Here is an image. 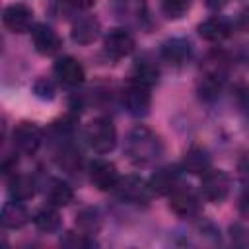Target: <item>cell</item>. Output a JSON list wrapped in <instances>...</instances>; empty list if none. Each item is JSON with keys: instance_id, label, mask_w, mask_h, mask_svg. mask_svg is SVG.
Here are the masks:
<instances>
[{"instance_id": "obj_8", "label": "cell", "mask_w": 249, "mask_h": 249, "mask_svg": "<svg viewBox=\"0 0 249 249\" xmlns=\"http://www.w3.org/2000/svg\"><path fill=\"white\" fill-rule=\"evenodd\" d=\"M89 181L99 191H115L117 183L121 181V175L115 163L107 160H95L89 163Z\"/></svg>"}, {"instance_id": "obj_31", "label": "cell", "mask_w": 249, "mask_h": 249, "mask_svg": "<svg viewBox=\"0 0 249 249\" xmlns=\"http://www.w3.org/2000/svg\"><path fill=\"white\" fill-rule=\"evenodd\" d=\"M237 25H239V29H243V31H249V6H247V8H243V10L239 12V18H237Z\"/></svg>"}, {"instance_id": "obj_13", "label": "cell", "mask_w": 249, "mask_h": 249, "mask_svg": "<svg viewBox=\"0 0 249 249\" xmlns=\"http://www.w3.org/2000/svg\"><path fill=\"white\" fill-rule=\"evenodd\" d=\"M191 54H193V45L187 39L173 37L161 45V56L173 66H183L191 58Z\"/></svg>"}, {"instance_id": "obj_29", "label": "cell", "mask_w": 249, "mask_h": 249, "mask_svg": "<svg viewBox=\"0 0 249 249\" xmlns=\"http://www.w3.org/2000/svg\"><path fill=\"white\" fill-rule=\"evenodd\" d=\"M237 210L243 218H249V191H245L237 200Z\"/></svg>"}, {"instance_id": "obj_26", "label": "cell", "mask_w": 249, "mask_h": 249, "mask_svg": "<svg viewBox=\"0 0 249 249\" xmlns=\"http://www.w3.org/2000/svg\"><path fill=\"white\" fill-rule=\"evenodd\" d=\"M64 247H72V249H84V247H91L93 245V241L89 239V233H86V231H68L64 237H62V241H60Z\"/></svg>"}, {"instance_id": "obj_25", "label": "cell", "mask_w": 249, "mask_h": 249, "mask_svg": "<svg viewBox=\"0 0 249 249\" xmlns=\"http://www.w3.org/2000/svg\"><path fill=\"white\" fill-rule=\"evenodd\" d=\"M189 8H191V0H161V12L171 19L185 16Z\"/></svg>"}, {"instance_id": "obj_6", "label": "cell", "mask_w": 249, "mask_h": 249, "mask_svg": "<svg viewBox=\"0 0 249 249\" xmlns=\"http://www.w3.org/2000/svg\"><path fill=\"white\" fill-rule=\"evenodd\" d=\"M43 142V132L35 123H19L14 130V148L21 156H33Z\"/></svg>"}, {"instance_id": "obj_18", "label": "cell", "mask_w": 249, "mask_h": 249, "mask_svg": "<svg viewBox=\"0 0 249 249\" xmlns=\"http://www.w3.org/2000/svg\"><path fill=\"white\" fill-rule=\"evenodd\" d=\"M99 35V21L95 18H82L72 25V41L80 45H89Z\"/></svg>"}, {"instance_id": "obj_1", "label": "cell", "mask_w": 249, "mask_h": 249, "mask_svg": "<svg viewBox=\"0 0 249 249\" xmlns=\"http://www.w3.org/2000/svg\"><path fill=\"white\" fill-rule=\"evenodd\" d=\"M124 154L128 156V160L134 165H150V163H154L156 160L161 158L163 144L152 128H148L144 124H136L126 134Z\"/></svg>"}, {"instance_id": "obj_19", "label": "cell", "mask_w": 249, "mask_h": 249, "mask_svg": "<svg viewBox=\"0 0 249 249\" xmlns=\"http://www.w3.org/2000/svg\"><path fill=\"white\" fill-rule=\"evenodd\" d=\"M177 185H179V177L173 167L158 169L150 177V187H152V193H156V195H169Z\"/></svg>"}, {"instance_id": "obj_15", "label": "cell", "mask_w": 249, "mask_h": 249, "mask_svg": "<svg viewBox=\"0 0 249 249\" xmlns=\"http://www.w3.org/2000/svg\"><path fill=\"white\" fill-rule=\"evenodd\" d=\"M196 31H198V35L204 41H208V43H220V41H224L230 35L231 27H230V23L224 18L214 16V18H208L202 23H198Z\"/></svg>"}, {"instance_id": "obj_22", "label": "cell", "mask_w": 249, "mask_h": 249, "mask_svg": "<svg viewBox=\"0 0 249 249\" xmlns=\"http://www.w3.org/2000/svg\"><path fill=\"white\" fill-rule=\"evenodd\" d=\"M158 76H160V72H158V66L156 64H152L150 60H136L134 66H132V70H130V78L128 80L152 88L158 82Z\"/></svg>"}, {"instance_id": "obj_7", "label": "cell", "mask_w": 249, "mask_h": 249, "mask_svg": "<svg viewBox=\"0 0 249 249\" xmlns=\"http://www.w3.org/2000/svg\"><path fill=\"white\" fill-rule=\"evenodd\" d=\"M103 51L113 60L124 58V56H128L134 51V37L124 27H115V29H111L105 35V39H103Z\"/></svg>"}, {"instance_id": "obj_17", "label": "cell", "mask_w": 249, "mask_h": 249, "mask_svg": "<svg viewBox=\"0 0 249 249\" xmlns=\"http://www.w3.org/2000/svg\"><path fill=\"white\" fill-rule=\"evenodd\" d=\"M47 200H49V204H53L56 208L58 206H68L74 200V191L66 181H62L58 177H53L47 183Z\"/></svg>"}, {"instance_id": "obj_32", "label": "cell", "mask_w": 249, "mask_h": 249, "mask_svg": "<svg viewBox=\"0 0 249 249\" xmlns=\"http://www.w3.org/2000/svg\"><path fill=\"white\" fill-rule=\"evenodd\" d=\"M228 0H206V4L210 6V8H220V6H224Z\"/></svg>"}, {"instance_id": "obj_3", "label": "cell", "mask_w": 249, "mask_h": 249, "mask_svg": "<svg viewBox=\"0 0 249 249\" xmlns=\"http://www.w3.org/2000/svg\"><path fill=\"white\" fill-rule=\"evenodd\" d=\"M115 193L123 202L144 204L152 196V187H150V181L138 175H126V177H121V181L115 187Z\"/></svg>"}, {"instance_id": "obj_21", "label": "cell", "mask_w": 249, "mask_h": 249, "mask_svg": "<svg viewBox=\"0 0 249 249\" xmlns=\"http://www.w3.org/2000/svg\"><path fill=\"white\" fill-rule=\"evenodd\" d=\"M8 193H10V196L16 198V200H29V198H33L35 193H37L35 179L29 177V175H14V177L10 179Z\"/></svg>"}, {"instance_id": "obj_28", "label": "cell", "mask_w": 249, "mask_h": 249, "mask_svg": "<svg viewBox=\"0 0 249 249\" xmlns=\"http://www.w3.org/2000/svg\"><path fill=\"white\" fill-rule=\"evenodd\" d=\"M33 93L39 99H53L54 97V84L51 80H47V78H39L33 84Z\"/></svg>"}, {"instance_id": "obj_27", "label": "cell", "mask_w": 249, "mask_h": 249, "mask_svg": "<svg viewBox=\"0 0 249 249\" xmlns=\"http://www.w3.org/2000/svg\"><path fill=\"white\" fill-rule=\"evenodd\" d=\"M58 165L64 167L66 171H74V169L80 165V152L74 150V148H64V150L60 152Z\"/></svg>"}, {"instance_id": "obj_5", "label": "cell", "mask_w": 249, "mask_h": 249, "mask_svg": "<svg viewBox=\"0 0 249 249\" xmlns=\"http://www.w3.org/2000/svg\"><path fill=\"white\" fill-rule=\"evenodd\" d=\"M230 175L222 169H208L200 181V193L210 202H222L230 193Z\"/></svg>"}, {"instance_id": "obj_2", "label": "cell", "mask_w": 249, "mask_h": 249, "mask_svg": "<svg viewBox=\"0 0 249 249\" xmlns=\"http://www.w3.org/2000/svg\"><path fill=\"white\" fill-rule=\"evenodd\" d=\"M86 140L95 154H109L117 144V130L113 121L107 117L93 119L86 126Z\"/></svg>"}, {"instance_id": "obj_24", "label": "cell", "mask_w": 249, "mask_h": 249, "mask_svg": "<svg viewBox=\"0 0 249 249\" xmlns=\"http://www.w3.org/2000/svg\"><path fill=\"white\" fill-rule=\"evenodd\" d=\"M78 228L86 233H95L99 228H101V220H99V214L93 210V208H86L78 214V220H76Z\"/></svg>"}, {"instance_id": "obj_12", "label": "cell", "mask_w": 249, "mask_h": 249, "mask_svg": "<svg viewBox=\"0 0 249 249\" xmlns=\"http://www.w3.org/2000/svg\"><path fill=\"white\" fill-rule=\"evenodd\" d=\"M54 76L66 86H80L86 78V70L74 56H62L54 62Z\"/></svg>"}, {"instance_id": "obj_4", "label": "cell", "mask_w": 249, "mask_h": 249, "mask_svg": "<svg viewBox=\"0 0 249 249\" xmlns=\"http://www.w3.org/2000/svg\"><path fill=\"white\" fill-rule=\"evenodd\" d=\"M150 103H152L150 86H144V84L128 80L126 88L123 89V105H124V109L134 117H144L150 111Z\"/></svg>"}, {"instance_id": "obj_16", "label": "cell", "mask_w": 249, "mask_h": 249, "mask_svg": "<svg viewBox=\"0 0 249 249\" xmlns=\"http://www.w3.org/2000/svg\"><path fill=\"white\" fill-rule=\"evenodd\" d=\"M183 169L193 175H204L210 169V156L202 146H193L183 156Z\"/></svg>"}, {"instance_id": "obj_20", "label": "cell", "mask_w": 249, "mask_h": 249, "mask_svg": "<svg viewBox=\"0 0 249 249\" xmlns=\"http://www.w3.org/2000/svg\"><path fill=\"white\" fill-rule=\"evenodd\" d=\"M113 12L119 19H142L146 14V0H113Z\"/></svg>"}, {"instance_id": "obj_30", "label": "cell", "mask_w": 249, "mask_h": 249, "mask_svg": "<svg viewBox=\"0 0 249 249\" xmlns=\"http://www.w3.org/2000/svg\"><path fill=\"white\" fill-rule=\"evenodd\" d=\"M60 2H64L66 6L76 8V10H88L95 4V0H60Z\"/></svg>"}, {"instance_id": "obj_23", "label": "cell", "mask_w": 249, "mask_h": 249, "mask_svg": "<svg viewBox=\"0 0 249 249\" xmlns=\"http://www.w3.org/2000/svg\"><path fill=\"white\" fill-rule=\"evenodd\" d=\"M33 224H35L37 230L47 231V233L58 230V226H60V216H58V212H56V206L49 204V206L39 208V210L35 212V216H33Z\"/></svg>"}, {"instance_id": "obj_11", "label": "cell", "mask_w": 249, "mask_h": 249, "mask_svg": "<svg viewBox=\"0 0 249 249\" xmlns=\"http://www.w3.org/2000/svg\"><path fill=\"white\" fill-rule=\"evenodd\" d=\"M31 39H33L35 51L39 54H45V56H51V54L58 53V49L62 45L58 33L51 25H47V23H37L31 29Z\"/></svg>"}, {"instance_id": "obj_10", "label": "cell", "mask_w": 249, "mask_h": 249, "mask_svg": "<svg viewBox=\"0 0 249 249\" xmlns=\"http://www.w3.org/2000/svg\"><path fill=\"white\" fill-rule=\"evenodd\" d=\"M169 208L181 216V218H191L195 214H198L200 210V202L196 198V195L191 189H185L181 185H177L171 193H169Z\"/></svg>"}, {"instance_id": "obj_9", "label": "cell", "mask_w": 249, "mask_h": 249, "mask_svg": "<svg viewBox=\"0 0 249 249\" xmlns=\"http://www.w3.org/2000/svg\"><path fill=\"white\" fill-rule=\"evenodd\" d=\"M33 21V10L25 4H10L4 8L2 23L12 33H25L29 31Z\"/></svg>"}, {"instance_id": "obj_14", "label": "cell", "mask_w": 249, "mask_h": 249, "mask_svg": "<svg viewBox=\"0 0 249 249\" xmlns=\"http://www.w3.org/2000/svg\"><path fill=\"white\" fill-rule=\"evenodd\" d=\"M0 220H2V226L8 228V230H18L21 226H25L29 222V212L27 208L21 204V200H8L4 206H2V214H0Z\"/></svg>"}]
</instances>
